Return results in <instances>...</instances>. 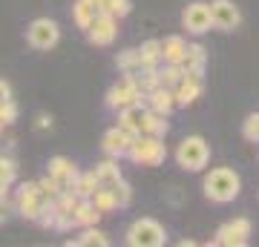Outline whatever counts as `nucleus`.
<instances>
[{
  "label": "nucleus",
  "instance_id": "nucleus-1",
  "mask_svg": "<svg viewBox=\"0 0 259 247\" xmlns=\"http://www.w3.org/2000/svg\"><path fill=\"white\" fill-rule=\"evenodd\" d=\"M204 199L210 204H231L242 192V175L233 167H213L202 181Z\"/></svg>",
  "mask_w": 259,
  "mask_h": 247
},
{
  "label": "nucleus",
  "instance_id": "nucleus-2",
  "mask_svg": "<svg viewBox=\"0 0 259 247\" xmlns=\"http://www.w3.org/2000/svg\"><path fill=\"white\" fill-rule=\"evenodd\" d=\"M173 158L185 173H202L204 167L210 164V144L202 135H187L179 141Z\"/></svg>",
  "mask_w": 259,
  "mask_h": 247
},
{
  "label": "nucleus",
  "instance_id": "nucleus-3",
  "mask_svg": "<svg viewBox=\"0 0 259 247\" xmlns=\"http://www.w3.org/2000/svg\"><path fill=\"white\" fill-rule=\"evenodd\" d=\"M127 158L139 167H161L167 161V144L164 138L153 135H133V144L127 150Z\"/></svg>",
  "mask_w": 259,
  "mask_h": 247
},
{
  "label": "nucleus",
  "instance_id": "nucleus-4",
  "mask_svg": "<svg viewBox=\"0 0 259 247\" xmlns=\"http://www.w3.org/2000/svg\"><path fill=\"white\" fill-rule=\"evenodd\" d=\"M124 241H127L130 247H164L167 244V230H164L161 221L144 216V219H136L127 227Z\"/></svg>",
  "mask_w": 259,
  "mask_h": 247
},
{
  "label": "nucleus",
  "instance_id": "nucleus-5",
  "mask_svg": "<svg viewBox=\"0 0 259 247\" xmlns=\"http://www.w3.org/2000/svg\"><path fill=\"white\" fill-rule=\"evenodd\" d=\"M49 210V202L40 195L37 190V181H23L18 184V192H15V213H18L20 219L26 221H35Z\"/></svg>",
  "mask_w": 259,
  "mask_h": 247
},
{
  "label": "nucleus",
  "instance_id": "nucleus-6",
  "mask_svg": "<svg viewBox=\"0 0 259 247\" xmlns=\"http://www.w3.org/2000/svg\"><path fill=\"white\" fill-rule=\"evenodd\" d=\"M250 236H253L250 219L248 216H236V219L225 221L222 227L216 230V236L210 238V244H216V247H245V244H250Z\"/></svg>",
  "mask_w": 259,
  "mask_h": 247
},
{
  "label": "nucleus",
  "instance_id": "nucleus-7",
  "mask_svg": "<svg viewBox=\"0 0 259 247\" xmlns=\"http://www.w3.org/2000/svg\"><path fill=\"white\" fill-rule=\"evenodd\" d=\"M61 40V26L52 18H35L26 26V43L37 52H49Z\"/></svg>",
  "mask_w": 259,
  "mask_h": 247
},
{
  "label": "nucleus",
  "instance_id": "nucleus-8",
  "mask_svg": "<svg viewBox=\"0 0 259 247\" xmlns=\"http://www.w3.org/2000/svg\"><path fill=\"white\" fill-rule=\"evenodd\" d=\"M83 32L93 46H112L118 37V18H112L107 12H95V18L90 20V26Z\"/></svg>",
  "mask_w": 259,
  "mask_h": 247
},
{
  "label": "nucleus",
  "instance_id": "nucleus-9",
  "mask_svg": "<svg viewBox=\"0 0 259 247\" xmlns=\"http://www.w3.org/2000/svg\"><path fill=\"white\" fill-rule=\"evenodd\" d=\"M141 101H144V95H141V89L130 81L127 75H124L118 83H112L110 89H107V95H104V107L112 110V112L124 110L130 104H141Z\"/></svg>",
  "mask_w": 259,
  "mask_h": 247
},
{
  "label": "nucleus",
  "instance_id": "nucleus-10",
  "mask_svg": "<svg viewBox=\"0 0 259 247\" xmlns=\"http://www.w3.org/2000/svg\"><path fill=\"white\" fill-rule=\"evenodd\" d=\"M210 23L216 32H236L242 26V12L233 0H213L210 3Z\"/></svg>",
  "mask_w": 259,
  "mask_h": 247
},
{
  "label": "nucleus",
  "instance_id": "nucleus-11",
  "mask_svg": "<svg viewBox=\"0 0 259 247\" xmlns=\"http://www.w3.org/2000/svg\"><path fill=\"white\" fill-rule=\"evenodd\" d=\"M182 26L190 32V35H207L213 29L210 23V3H204V0H193L190 6H185L182 12Z\"/></svg>",
  "mask_w": 259,
  "mask_h": 247
},
{
  "label": "nucleus",
  "instance_id": "nucleus-12",
  "mask_svg": "<svg viewBox=\"0 0 259 247\" xmlns=\"http://www.w3.org/2000/svg\"><path fill=\"white\" fill-rule=\"evenodd\" d=\"M130 144H133V135H130L127 129H121L118 124L115 127H110L107 132H104L101 138V150H104V156H110V158H127V150Z\"/></svg>",
  "mask_w": 259,
  "mask_h": 247
},
{
  "label": "nucleus",
  "instance_id": "nucleus-13",
  "mask_svg": "<svg viewBox=\"0 0 259 247\" xmlns=\"http://www.w3.org/2000/svg\"><path fill=\"white\" fill-rule=\"evenodd\" d=\"M78 164H75L72 158L66 156H52L47 164V175H52L58 184H61V190H72V181L78 178Z\"/></svg>",
  "mask_w": 259,
  "mask_h": 247
},
{
  "label": "nucleus",
  "instance_id": "nucleus-14",
  "mask_svg": "<svg viewBox=\"0 0 259 247\" xmlns=\"http://www.w3.org/2000/svg\"><path fill=\"white\" fill-rule=\"evenodd\" d=\"M144 107L153 112H158V115H173V110H176V98H173V89H167V86H156V89H150L147 95H144Z\"/></svg>",
  "mask_w": 259,
  "mask_h": 247
},
{
  "label": "nucleus",
  "instance_id": "nucleus-15",
  "mask_svg": "<svg viewBox=\"0 0 259 247\" xmlns=\"http://www.w3.org/2000/svg\"><path fill=\"white\" fill-rule=\"evenodd\" d=\"M204 92V81H196V78H182L179 86L173 89V98H176V107H193Z\"/></svg>",
  "mask_w": 259,
  "mask_h": 247
},
{
  "label": "nucleus",
  "instance_id": "nucleus-16",
  "mask_svg": "<svg viewBox=\"0 0 259 247\" xmlns=\"http://www.w3.org/2000/svg\"><path fill=\"white\" fill-rule=\"evenodd\" d=\"M144 112H147L144 101H141V104H130V107L118 110V127L127 129L130 135H141V121H144Z\"/></svg>",
  "mask_w": 259,
  "mask_h": 247
},
{
  "label": "nucleus",
  "instance_id": "nucleus-17",
  "mask_svg": "<svg viewBox=\"0 0 259 247\" xmlns=\"http://www.w3.org/2000/svg\"><path fill=\"white\" fill-rule=\"evenodd\" d=\"M104 216L98 213V207H95L90 199H78L72 207V221H75V227H93V224H98Z\"/></svg>",
  "mask_w": 259,
  "mask_h": 247
},
{
  "label": "nucleus",
  "instance_id": "nucleus-18",
  "mask_svg": "<svg viewBox=\"0 0 259 247\" xmlns=\"http://www.w3.org/2000/svg\"><path fill=\"white\" fill-rule=\"evenodd\" d=\"M187 52V40L182 35H170L161 40V64H182Z\"/></svg>",
  "mask_w": 259,
  "mask_h": 247
},
{
  "label": "nucleus",
  "instance_id": "nucleus-19",
  "mask_svg": "<svg viewBox=\"0 0 259 247\" xmlns=\"http://www.w3.org/2000/svg\"><path fill=\"white\" fill-rule=\"evenodd\" d=\"M93 173H95L98 187H112L115 181H121V178H124V175H121V167H118V158H110V156H107V161L95 164Z\"/></svg>",
  "mask_w": 259,
  "mask_h": 247
},
{
  "label": "nucleus",
  "instance_id": "nucleus-20",
  "mask_svg": "<svg viewBox=\"0 0 259 247\" xmlns=\"http://www.w3.org/2000/svg\"><path fill=\"white\" fill-rule=\"evenodd\" d=\"M167 132H170L167 115H158V112H153V110H147V112H144V121H141V135L164 138Z\"/></svg>",
  "mask_w": 259,
  "mask_h": 247
},
{
  "label": "nucleus",
  "instance_id": "nucleus-21",
  "mask_svg": "<svg viewBox=\"0 0 259 247\" xmlns=\"http://www.w3.org/2000/svg\"><path fill=\"white\" fill-rule=\"evenodd\" d=\"M83 233L78 238H72V241H66V244H75V247H110V236L104 233V230H98V224H93V227H81Z\"/></svg>",
  "mask_w": 259,
  "mask_h": 247
},
{
  "label": "nucleus",
  "instance_id": "nucleus-22",
  "mask_svg": "<svg viewBox=\"0 0 259 247\" xmlns=\"http://www.w3.org/2000/svg\"><path fill=\"white\" fill-rule=\"evenodd\" d=\"M98 190V181H95V173L87 170V173H78V178L72 181V195L75 199H93V192Z\"/></svg>",
  "mask_w": 259,
  "mask_h": 247
},
{
  "label": "nucleus",
  "instance_id": "nucleus-23",
  "mask_svg": "<svg viewBox=\"0 0 259 247\" xmlns=\"http://www.w3.org/2000/svg\"><path fill=\"white\" fill-rule=\"evenodd\" d=\"M182 78H185V66L182 64H158V86L176 89Z\"/></svg>",
  "mask_w": 259,
  "mask_h": 247
},
{
  "label": "nucleus",
  "instance_id": "nucleus-24",
  "mask_svg": "<svg viewBox=\"0 0 259 247\" xmlns=\"http://www.w3.org/2000/svg\"><path fill=\"white\" fill-rule=\"evenodd\" d=\"M95 3H90V0H75L72 3V20L78 29H87L90 26V20L95 18Z\"/></svg>",
  "mask_w": 259,
  "mask_h": 247
},
{
  "label": "nucleus",
  "instance_id": "nucleus-25",
  "mask_svg": "<svg viewBox=\"0 0 259 247\" xmlns=\"http://www.w3.org/2000/svg\"><path fill=\"white\" fill-rule=\"evenodd\" d=\"M139 55H141V66H158L161 64V40L150 37L139 46Z\"/></svg>",
  "mask_w": 259,
  "mask_h": 247
},
{
  "label": "nucleus",
  "instance_id": "nucleus-26",
  "mask_svg": "<svg viewBox=\"0 0 259 247\" xmlns=\"http://www.w3.org/2000/svg\"><path fill=\"white\" fill-rule=\"evenodd\" d=\"M95 6H98V12H107V15L121 20L133 12V0H98Z\"/></svg>",
  "mask_w": 259,
  "mask_h": 247
},
{
  "label": "nucleus",
  "instance_id": "nucleus-27",
  "mask_svg": "<svg viewBox=\"0 0 259 247\" xmlns=\"http://www.w3.org/2000/svg\"><path fill=\"white\" fill-rule=\"evenodd\" d=\"M115 64H118V69H121L124 75L139 72V69H141V55H139V49H124V52H118Z\"/></svg>",
  "mask_w": 259,
  "mask_h": 247
},
{
  "label": "nucleus",
  "instance_id": "nucleus-28",
  "mask_svg": "<svg viewBox=\"0 0 259 247\" xmlns=\"http://www.w3.org/2000/svg\"><path fill=\"white\" fill-rule=\"evenodd\" d=\"M90 202L98 207V213H101V216L118 210V207H115V199H112V190H110V187H98V190L93 192V199H90Z\"/></svg>",
  "mask_w": 259,
  "mask_h": 247
},
{
  "label": "nucleus",
  "instance_id": "nucleus-29",
  "mask_svg": "<svg viewBox=\"0 0 259 247\" xmlns=\"http://www.w3.org/2000/svg\"><path fill=\"white\" fill-rule=\"evenodd\" d=\"M110 190H112V199H115V207H118V210H127L130 204H133V187H130L124 178L115 181Z\"/></svg>",
  "mask_w": 259,
  "mask_h": 247
},
{
  "label": "nucleus",
  "instance_id": "nucleus-30",
  "mask_svg": "<svg viewBox=\"0 0 259 247\" xmlns=\"http://www.w3.org/2000/svg\"><path fill=\"white\" fill-rule=\"evenodd\" d=\"M18 178V161L12 156H0V184H15Z\"/></svg>",
  "mask_w": 259,
  "mask_h": 247
},
{
  "label": "nucleus",
  "instance_id": "nucleus-31",
  "mask_svg": "<svg viewBox=\"0 0 259 247\" xmlns=\"http://www.w3.org/2000/svg\"><path fill=\"white\" fill-rule=\"evenodd\" d=\"M242 135L250 144H259V112H250L248 118L242 121Z\"/></svg>",
  "mask_w": 259,
  "mask_h": 247
},
{
  "label": "nucleus",
  "instance_id": "nucleus-32",
  "mask_svg": "<svg viewBox=\"0 0 259 247\" xmlns=\"http://www.w3.org/2000/svg\"><path fill=\"white\" fill-rule=\"evenodd\" d=\"M37 190H40V195H44L47 202H52V199H58V195L64 192V190H61V184H58L52 175H44V178L37 181Z\"/></svg>",
  "mask_w": 259,
  "mask_h": 247
},
{
  "label": "nucleus",
  "instance_id": "nucleus-33",
  "mask_svg": "<svg viewBox=\"0 0 259 247\" xmlns=\"http://www.w3.org/2000/svg\"><path fill=\"white\" fill-rule=\"evenodd\" d=\"M18 104H15V98H9V101H3L0 104V118H3V124L9 127V124H15L18 121Z\"/></svg>",
  "mask_w": 259,
  "mask_h": 247
},
{
  "label": "nucleus",
  "instance_id": "nucleus-34",
  "mask_svg": "<svg viewBox=\"0 0 259 247\" xmlns=\"http://www.w3.org/2000/svg\"><path fill=\"white\" fill-rule=\"evenodd\" d=\"M12 213H15V202H9V195H0V227L12 219Z\"/></svg>",
  "mask_w": 259,
  "mask_h": 247
},
{
  "label": "nucleus",
  "instance_id": "nucleus-35",
  "mask_svg": "<svg viewBox=\"0 0 259 247\" xmlns=\"http://www.w3.org/2000/svg\"><path fill=\"white\" fill-rule=\"evenodd\" d=\"M35 129H37V132H44V129H52V115L40 112V115L35 118Z\"/></svg>",
  "mask_w": 259,
  "mask_h": 247
},
{
  "label": "nucleus",
  "instance_id": "nucleus-36",
  "mask_svg": "<svg viewBox=\"0 0 259 247\" xmlns=\"http://www.w3.org/2000/svg\"><path fill=\"white\" fill-rule=\"evenodd\" d=\"M9 98H12V83L0 78V104H3V101H9Z\"/></svg>",
  "mask_w": 259,
  "mask_h": 247
},
{
  "label": "nucleus",
  "instance_id": "nucleus-37",
  "mask_svg": "<svg viewBox=\"0 0 259 247\" xmlns=\"http://www.w3.org/2000/svg\"><path fill=\"white\" fill-rule=\"evenodd\" d=\"M3 127H6V124H3V118H0V132H3Z\"/></svg>",
  "mask_w": 259,
  "mask_h": 247
},
{
  "label": "nucleus",
  "instance_id": "nucleus-38",
  "mask_svg": "<svg viewBox=\"0 0 259 247\" xmlns=\"http://www.w3.org/2000/svg\"><path fill=\"white\" fill-rule=\"evenodd\" d=\"M90 3H98V0H90ZM95 9H98V6H95Z\"/></svg>",
  "mask_w": 259,
  "mask_h": 247
}]
</instances>
